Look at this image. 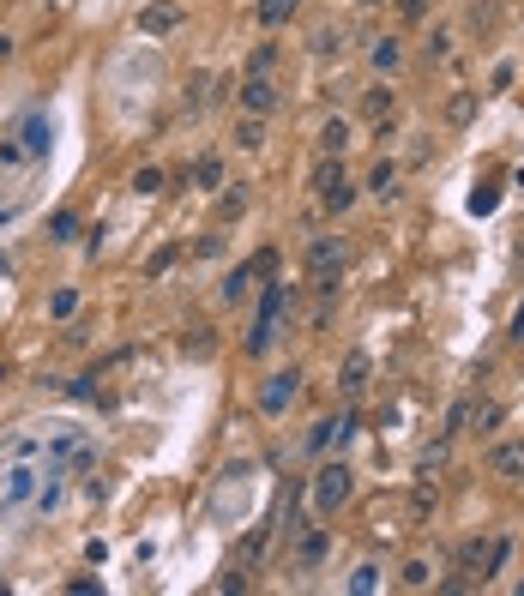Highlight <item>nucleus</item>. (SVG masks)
<instances>
[{"instance_id": "nucleus-7", "label": "nucleus", "mask_w": 524, "mask_h": 596, "mask_svg": "<svg viewBox=\"0 0 524 596\" xmlns=\"http://www.w3.org/2000/svg\"><path fill=\"white\" fill-rule=\"evenodd\" d=\"M242 109L247 115H271V109H278V85L265 79V73H247L242 79Z\"/></svg>"}, {"instance_id": "nucleus-6", "label": "nucleus", "mask_w": 524, "mask_h": 596, "mask_svg": "<svg viewBox=\"0 0 524 596\" xmlns=\"http://www.w3.org/2000/svg\"><path fill=\"white\" fill-rule=\"evenodd\" d=\"M296 392H302V368H283V374H271L260 386V410L265 416H283V410L296 404Z\"/></svg>"}, {"instance_id": "nucleus-23", "label": "nucleus", "mask_w": 524, "mask_h": 596, "mask_svg": "<svg viewBox=\"0 0 524 596\" xmlns=\"http://www.w3.org/2000/svg\"><path fill=\"white\" fill-rule=\"evenodd\" d=\"M218 181H223V163H218V157H200V163H193V187H218Z\"/></svg>"}, {"instance_id": "nucleus-36", "label": "nucleus", "mask_w": 524, "mask_h": 596, "mask_svg": "<svg viewBox=\"0 0 524 596\" xmlns=\"http://www.w3.org/2000/svg\"><path fill=\"white\" fill-rule=\"evenodd\" d=\"M374 573H380V566H356V578H350V591H374V584H380Z\"/></svg>"}, {"instance_id": "nucleus-1", "label": "nucleus", "mask_w": 524, "mask_h": 596, "mask_svg": "<svg viewBox=\"0 0 524 596\" xmlns=\"http://www.w3.org/2000/svg\"><path fill=\"white\" fill-rule=\"evenodd\" d=\"M283 307H289V283L271 278L265 296H260V319H253V332H247V356H265V350H271V338H278V325H283Z\"/></svg>"}, {"instance_id": "nucleus-5", "label": "nucleus", "mask_w": 524, "mask_h": 596, "mask_svg": "<svg viewBox=\"0 0 524 596\" xmlns=\"http://www.w3.org/2000/svg\"><path fill=\"white\" fill-rule=\"evenodd\" d=\"M501 560H506V537H470V542H458V573L488 578Z\"/></svg>"}, {"instance_id": "nucleus-35", "label": "nucleus", "mask_w": 524, "mask_h": 596, "mask_svg": "<svg viewBox=\"0 0 524 596\" xmlns=\"http://www.w3.org/2000/svg\"><path fill=\"white\" fill-rule=\"evenodd\" d=\"M169 265H175V247H157V254H151V265H145V271H151V278H163V271H169Z\"/></svg>"}, {"instance_id": "nucleus-29", "label": "nucleus", "mask_w": 524, "mask_h": 596, "mask_svg": "<svg viewBox=\"0 0 524 596\" xmlns=\"http://www.w3.org/2000/svg\"><path fill=\"white\" fill-rule=\"evenodd\" d=\"M314 49H320V55H332V49H343V31H332V24H320V31H314Z\"/></svg>"}, {"instance_id": "nucleus-20", "label": "nucleus", "mask_w": 524, "mask_h": 596, "mask_svg": "<svg viewBox=\"0 0 524 596\" xmlns=\"http://www.w3.org/2000/svg\"><path fill=\"white\" fill-rule=\"evenodd\" d=\"M235 139H242V151H260V145H265V120H260V115L235 120Z\"/></svg>"}, {"instance_id": "nucleus-4", "label": "nucleus", "mask_w": 524, "mask_h": 596, "mask_svg": "<svg viewBox=\"0 0 524 596\" xmlns=\"http://www.w3.org/2000/svg\"><path fill=\"white\" fill-rule=\"evenodd\" d=\"M314 193H320L325 211H350V205H356V187H350V175H343V163H332V157L314 169Z\"/></svg>"}, {"instance_id": "nucleus-14", "label": "nucleus", "mask_w": 524, "mask_h": 596, "mask_svg": "<svg viewBox=\"0 0 524 596\" xmlns=\"http://www.w3.org/2000/svg\"><path fill=\"white\" fill-rule=\"evenodd\" d=\"M338 386H343V397H356V392L368 386V356H362V350L343 361V379H338Z\"/></svg>"}, {"instance_id": "nucleus-37", "label": "nucleus", "mask_w": 524, "mask_h": 596, "mask_svg": "<svg viewBox=\"0 0 524 596\" xmlns=\"http://www.w3.org/2000/svg\"><path fill=\"white\" fill-rule=\"evenodd\" d=\"M398 13H404L410 24H416V19H428V0H398Z\"/></svg>"}, {"instance_id": "nucleus-19", "label": "nucleus", "mask_w": 524, "mask_h": 596, "mask_svg": "<svg viewBox=\"0 0 524 596\" xmlns=\"http://www.w3.org/2000/svg\"><path fill=\"white\" fill-rule=\"evenodd\" d=\"M404 584H410V591H428V584H434V566H428V560L422 555H416V560H404Z\"/></svg>"}, {"instance_id": "nucleus-25", "label": "nucleus", "mask_w": 524, "mask_h": 596, "mask_svg": "<svg viewBox=\"0 0 524 596\" xmlns=\"http://www.w3.org/2000/svg\"><path fill=\"white\" fill-rule=\"evenodd\" d=\"M253 278H278V247H260L253 254Z\"/></svg>"}, {"instance_id": "nucleus-9", "label": "nucleus", "mask_w": 524, "mask_h": 596, "mask_svg": "<svg viewBox=\"0 0 524 596\" xmlns=\"http://www.w3.org/2000/svg\"><path fill=\"white\" fill-rule=\"evenodd\" d=\"M488 470L506 482H524V440H501L494 452H488Z\"/></svg>"}, {"instance_id": "nucleus-15", "label": "nucleus", "mask_w": 524, "mask_h": 596, "mask_svg": "<svg viewBox=\"0 0 524 596\" xmlns=\"http://www.w3.org/2000/svg\"><path fill=\"white\" fill-rule=\"evenodd\" d=\"M343 145H350V127H343V120H325L320 127V157H343Z\"/></svg>"}, {"instance_id": "nucleus-26", "label": "nucleus", "mask_w": 524, "mask_h": 596, "mask_svg": "<svg viewBox=\"0 0 524 596\" xmlns=\"http://www.w3.org/2000/svg\"><path fill=\"white\" fill-rule=\"evenodd\" d=\"M242 211H247V193H223V199H218V218H223V223L242 218Z\"/></svg>"}, {"instance_id": "nucleus-18", "label": "nucleus", "mask_w": 524, "mask_h": 596, "mask_svg": "<svg viewBox=\"0 0 524 596\" xmlns=\"http://www.w3.org/2000/svg\"><path fill=\"white\" fill-rule=\"evenodd\" d=\"M368 187H374V193H380V199H392V193H398V163H374V175H368Z\"/></svg>"}, {"instance_id": "nucleus-38", "label": "nucleus", "mask_w": 524, "mask_h": 596, "mask_svg": "<svg viewBox=\"0 0 524 596\" xmlns=\"http://www.w3.org/2000/svg\"><path fill=\"white\" fill-rule=\"evenodd\" d=\"M512 343H524V301H519V314H512V332H506Z\"/></svg>"}, {"instance_id": "nucleus-27", "label": "nucleus", "mask_w": 524, "mask_h": 596, "mask_svg": "<svg viewBox=\"0 0 524 596\" xmlns=\"http://www.w3.org/2000/svg\"><path fill=\"white\" fill-rule=\"evenodd\" d=\"M440 464H446V440H434V446H428V452H422V464H416V470H422V476H434Z\"/></svg>"}, {"instance_id": "nucleus-24", "label": "nucleus", "mask_w": 524, "mask_h": 596, "mask_svg": "<svg viewBox=\"0 0 524 596\" xmlns=\"http://www.w3.org/2000/svg\"><path fill=\"white\" fill-rule=\"evenodd\" d=\"M133 193H139V199L163 193V175H157V169H139V175H133Z\"/></svg>"}, {"instance_id": "nucleus-22", "label": "nucleus", "mask_w": 524, "mask_h": 596, "mask_svg": "<svg viewBox=\"0 0 524 596\" xmlns=\"http://www.w3.org/2000/svg\"><path fill=\"white\" fill-rule=\"evenodd\" d=\"M362 109H368L374 120H386V115H392V91H386V85H374V91L362 97Z\"/></svg>"}, {"instance_id": "nucleus-17", "label": "nucleus", "mask_w": 524, "mask_h": 596, "mask_svg": "<svg viewBox=\"0 0 524 596\" xmlns=\"http://www.w3.org/2000/svg\"><path fill=\"white\" fill-rule=\"evenodd\" d=\"M247 289H253V259H247V265H235V271L223 278V301H242Z\"/></svg>"}, {"instance_id": "nucleus-39", "label": "nucleus", "mask_w": 524, "mask_h": 596, "mask_svg": "<svg viewBox=\"0 0 524 596\" xmlns=\"http://www.w3.org/2000/svg\"><path fill=\"white\" fill-rule=\"evenodd\" d=\"M362 6H380V0H362Z\"/></svg>"}, {"instance_id": "nucleus-3", "label": "nucleus", "mask_w": 524, "mask_h": 596, "mask_svg": "<svg viewBox=\"0 0 524 596\" xmlns=\"http://www.w3.org/2000/svg\"><path fill=\"white\" fill-rule=\"evenodd\" d=\"M343 278V241L338 236H314L307 241V283L320 289V296H332Z\"/></svg>"}, {"instance_id": "nucleus-8", "label": "nucleus", "mask_w": 524, "mask_h": 596, "mask_svg": "<svg viewBox=\"0 0 524 596\" xmlns=\"http://www.w3.org/2000/svg\"><path fill=\"white\" fill-rule=\"evenodd\" d=\"M139 31L145 37H169V31H182V6L175 0H151L139 13Z\"/></svg>"}, {"instance_id": "nucleus-12", "label": "nucleus", "mask_w": 524, "mask_h": 596, "mask_svg": "<svg viewBox=\"0 0 524 596\" xmlns=\"http://www.w3.org/2000/svg\"><path fill=\"white\" fill-rule=\"evenodd\" d=\"M325 548H332V537H325V530H307V537H302V548H296V566H320V560H325Z\"/></svg>"}, {"instance_id": "nucleus-11", "label": "nucleus", "mask_w": 524, "mask_h": 596, "mask_svg": "<svg viewBox=\"0 0 524 596\" xmlns=\"http://www.w3.org/2000/svg\"><path fill=\"white\" fill-rule=\"evenodd\" d=\"M476 120V91H458V97H446V127H470Z\"/></svg>"}, {"instance_id": "nucleus-30", "label": "nucleus", "mask_w": 524, "mask_h": 596, "mask_svg": "<svg viewBox=\"0 0 524 596\" xmlns=\"http://www.w3.org/2000/svg\"><path fill=\"white\" fill-rule=\"evenodd\" d=\"M49 229H55V241H73V229H79V218H73V211H55V218H49Z\"/></svg>"}, {"instance_id": "nucleus-33", "label": "nucleus", "mask_w": 524, "mask_h": 596, "mask_svg": "<svg viewBox=\"0 0 524 596\" xmlns=\"http://www.w3.org/2000/svg\"><path fill=\"white\" fill-rule=\"evenodd\" d=\"M73 307H79V296H73V289H55V301H49V314H55V319H67Z\"/></svg>"}, {"instance_id": "nucleus-2", "label": "nucleus", "mask_w": 524, "mask_h": 596, "mask_svg": "<svg viewBox=\"0 0 524 596\" xmlns=\"http://www.w3.org/2000/svg\"><path fill=\"white\" fill-rule=\"evenodd\" d=\"M350 488H356V470L338 458V464H320V470H314V482H307V500H314V512H320V518H332L343 500H350Z\"/></svg>"}, {"instance_id": "nucleus-10", "label": "nucleus", "mask_w": 524, "mask_h": 596, "mask_svg": "<svg viewBox=\"0 0 524 596\" xmlns=\"http://www.w3.org/2000/svg\"><path fill=\"white\" fill-rule=\"evenodd\" d=\"M434 500H440V488H434V476H422L410 488V524H428L434 518Z\"/></svg>"}, {"instance_id": "nucleus-34", "label": "nucleus", "mask_w": 524, "mask_h": 596, "mask_svg": "<svg viewBox=\"0 0 524 596\" xmlns=\"http://www.w3.org/2000/svg\"><path fill=\"white\" fill-rule=\"evenodd\" d=\"M422 55H428V60H446V55H452V37H446V31H434V37H428V49H422Z\"/></svg>"}, {"instance_id": "nucleus-31", "label": "nucleus", "mask_w": 524, "mask_h": 596, "mask_svg": "<svg viewBox=\"0 0 524 596\" xmlns=\"http://www.w3.org/2000/svg\"><path fill=\"white\" fill-rule=\"evenodd\" d=\"M271 60H278V49H271V42H260V49H253V60H247V73H271Z\"/></svg>"}, {"instance_id": "nucleus-13", "label": "nucleus", "mask_w": 524, "mask_h": 596, "mask_svg": "<svg viewBox=\"0 0 524 596\" xmlns=\"http://www.w3.org/2000/svg\"><path fill=\"white\" fill-rule=\"evenodd\" d=\"M296 6H302V0H260V24H265V31H278V24L296 19Z\"/></svg>"}, {"instance_id": "nucleus-16", "label": "nucleus", "mask_w": 524, "mask_h": 596, "mask_svg": "<svg viewBox=\"0 0 524 596\" xmlns=\"http://www.w3.org/2000/svg\"><path fill=\"white\" fill-rule=\"evenodd\" d=\"M398 67H404L398 37H380V42H374V73H398Z\"/></svg>"}, {"instance_id": "nucleus-32", "label": "nucleus", "mask_w": 524, "mask_h": 596, "mask_svg": "<svg viewBox=\"0 0 524 596\" xmlns=\"http://www.w3.org/2000/svg\"><path fill=\"white\" fill-rule=\"evenodd\" d=\"M211 350H218V338H211V332H205V325H200V332L187 338V356H211Z\"/></svg>"}, {"instance_id": "nucleus-21", "label": "nucleus", "mask_w": 524, "mask_h": 596, "mask_svg": "<svg viewBox=\"0 0 524 596\" xmlns=\"http://www.w3.org/2000/svg\"><path fill=\"white\" fill-rule=\"evenodd\" d=\"M494 205H501V187H494V181H483V187L470 193V211H476V218H488Z\"/></svg>"}, {"instance_id": "nucleus-28", "label": "nucleus", "mask_w": 524, "mask_h": 596, "mask_svg": "<svg viewBox=\"0 0 524 596\" xmlns=\"http://www.w3.org/2000/svg\"><path fill=\"white\" fill-rule=\"evenodd\" d=\"M31 482H37V470H13V482H6V500H24V494H31Z\"/></svg>"}]
</instances>
